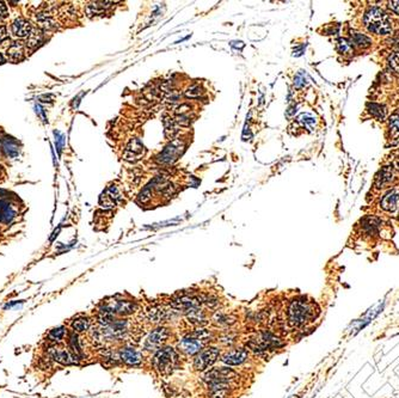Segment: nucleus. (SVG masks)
Returning a JSON list of instances; mask_svg holds the SVG:
<instances>
[{"label": "nucleus", "instance_id": "nucleus-1", "mask_svg": "<svg viewBox=\"0 0 399 398\" xmlns=\"http://www.w3.org/2000/svg\"><path fill=\"white\" fill-rule=\"evenodd\" d=\"M319 309L306 296H296L287 306V323L290 328H302L317 318Z\"/></svg>", "mask_w": 399, "mask_h": 398}, {"label": "nucleus", "instance_id": "nucleus-2", "mask_svg": "<svg viewBox=\"0 0 399 398\" xmlns=\"http://www.w3.org/2000/svg\"><path fill=\"white\" fill-rule=\"evenodd\" d=\"M152 367L163 376L171 374L179 365V355L172 347H163L152 358Z\"/></svg>", "mask_w": 399, "mask_h": 398}, {"label": "nucleus", "instance_id": "nucleus-3", "mask_svg": "<svg viewBox=\"0 0 399 398\" xmlns=\"http://www.w3.org/2000/svg\"><path fill=\"white\" fill-rule=\"evenodd\" d=\"M364 22L368 31L373 32V34L386 35L390 34L392 30L390 17L384 10L378 8V6H373V8L367 10V12L365 14Z\"/></svg>", "mask_w": 399, "mask_h": 398}, {"label": "nucleus", "instance_id": "nucleus-4", "mask_svg": "<svg viewBox=\"0 0 399 398\" xmlns=\"http://www.w3.org/2000/svg\"><path fill=\"white\" fill-rule=\"evenodd\" d=\"M212 337V334L205 329H198L191 334L184 336L178 342L177 349L185 355H197L205 348V343Z\"/></svg>", "mask_w": 399, "mask_h": 398}, {"label": "nucleus", "instance_id": "nucleus-5", "mask_svg": "<svg viewBox=\"0 0 399 398\" xmlns=\"http://www.w3.org/2000/svg\"><path fill=\"white\" fill-rule=\"evenodd\" d=\"M239 379V376L237 374V372L228 367H217L212 368L211 371L207 372L205 376V380L207 381L208 385H228L231 386L232 384H234L235 381Z\"/></svg>", "mask_w": 399, "mask_h": 398}, {"label": "nucleus", "instance_id": "nucleus-6", "mask_svg": "<svg viewBox=\"0 0 399 398\" xmlns=\"http://www.w3.org/2000/svg\"><path fill=\"white\" fill-rule=\"evenodd\" d=\"M220 357V351L217 347H206L202 349L201 352L197 355H195L194 359V364L192 366L196 371H206L208 367L213 366V365L217 363V360Z\"/></svg>", "mask_w": 399, "mask_h": 398}, {"label": "nucleus", "instance_id": "nucleus-7", "mask_svg": "<svg viewBox=\"0 0 399 398\" xmlns=\"http://www.w3.org/2000/svg\"><path fill=\"white\" fill-rule=\"evenodd\" d=\"M247 347L253 349L254 352H266L271 348H280L283 345V342L281 338L276 337L271 332L263 331L260 336V338H254V340L247 342Z\"/></svg>", "mask_w": 399, "mask_h": 398}, {"label": "nucleus", "instance_id": "nucleus-8", "mask_svg": "<svg viewBox=\"0 0 399 398\" xmlns=\"http://www.w3.org/2000/svg\"><path fill=\"white\" fill-rule=\"evenodd\" d=\"M170 336L169 329H166L164 327H158L149 332V335L147 336L145 343H143V348L146 351L149 352H157L159 351L160 348L164 347L165 342L168 341Z\"/></svg>", "mask_w": 399, "mask_h": 398}, {"label": "nucleus", "instance_id": "nucleus-9", "mask_svg": "<svg viewBox=\"0 0 399 398\" xmlns=\"http://www.w3.org/2000/svg\"><path fill=\"white\" fill-rule=\"evenodd\" d=\"M117 358H119L121 363H123L126 366L130 367H139L143 363L142 352H140L133 347L121 348L119 353H117Z\"/></svg>", "mask_w": 399, "mask_h": 398}, {"label": "nucleus", "instance_id": "nucleus-10", "mask_svg": "<svg viewBox=\"0 0 399 398\" xmlns=\"http://www.w3.org/2000/svg\"><path fill=\"white\" fill-rule=\"evenodd\" d=\"M248 359V352L245 348H235L232 351L227 352L224 357L221 358V361L227 366H240Z\"/></svg>", "mask_w": 399, "mask_h": 398}, {"label": "nucleus", "instance_id": "nucleus-11", "mask_svg": "<svg viewBox=\"0 0 399 398\" xmlns=\"http://www.w3.org/2000/svg\"><path fill=\"white\" fill-rule=\"evenodd\" d=\"M183 148H184V143L179 141V140H173L169 146H166L164 151L160 153L158 161L160 163H172L181 155Z\"/></svg>", "mask_w": 399, "mask_h": 398}, {"label": "nucleus", "instance_id": "nucleus-12", "mask_svg": "<svg viewBox=\"0 0 399 398\" xmlns=\"http://www.w3.org/2000/svg\"><path fill=\"white\" fill-rule=\"evenodd\" d=\"M380 206L387 212L397 211L399 208V188H393L386 192L381 198Z\"/></svg>", "mask_w": 399, "mask_h": 398}, {"label": "nucleus", "instance_id": "nucleus-13", "mask_svg": "<svg viewBox=\"0 0 399 398\" xmlns=\"http://www.w3.org/2000/svg\"><path fill=\"white\" fill-rule=\"evenodd\" d=\"M11 30L12 34L17 36V37H27V36L29 37L32 29H31V24L27 21V19L17 18L14 23H12Z\"/></svg>", "mask_w": 399, "mask_h": 398}, {"label": "nucleus", "instance_id": "nucleus-14", "mask_svg": "<svg viewBox=\"0 0 399 398\" xmlns=\"http://www.w3.org/2000/svg\"><path fill=\"white\" fill-rule=\"evenodd\" d=\"M68 335V330L66 327L61 325V327L52 329L51 331L47 334V342L48 344H62L64 341H66V337Z\"/></svg>", "mask_w": 399, "mask_h": 398}, {"label": "nucleus", "instance_id": "nucleus-15", "mask_svg": "<svg viewBox=\"0 0 399 398\" xmlns=\"http://www.w3.org/2000/svg\"><path fill=\"white\" fill-rule=\"evenodd\" d=\"M143 153V146L139 139H134L127 146L126 152H124V159L127 161H135L139 159Z\"/></svg>", "mask_w": 399, "mask_h": 398}, {"label": "nucleus", "instance_id": "nucleus-16", "mask_svg": "<svg viewBox=\"0 0 399 398\" xmlns=\"http://www.w3.org/2000/svg\"><path fill=\"white\" fill-rule=\"evenodd\" d=\"M393 170L390 166H384L375 176V185L377 188H384L393 182Z\"/></svg>", "mask_w": 399, "mask_h": 398}, {"label": "nucleus", "instance_id": "nucleus-17", "mask_svg": "<svg viewBox=\"0 0 399 398\" xmlns=\"http://www.w3.org/2000/svg\"><path fill=\"white\" fill-rule=\"evenodd\" d=\"M16 211L8 201L0 200V223L9 224L15 219Z\"/></svg>", "mask_w": 399, "mask_h": 398}, {"label": "nucleus", "instance_id": "nucleus-18", "mask_svg": "<svg viewBox=\"0 0 399 398\" xmlns=\"http://www.w3.org/2000/svg\"><path fill=\"white\" fill-rule=\"evenodd\" d=\"M6 57L12 63H18V61L23 60L24 59V47H23V44L19 43V42H14L8 48Z\"/></svg>", "mask_w": 399, "mask_h": 398}, {"label": "nucleus", "instance_id": "nucleus-19", "mask_svg": "<svg viewBox=\"0 0 399 398\" xmlns=\"http://www.w3.org/2000/svg\"><path fill=\"white\" fill-rule=\"evenodd\" d=\"M91 328V319L89 317H79L74 318L73 321H71V331L76 332V334H83L90 330Z\"/></svg>", "mask_w": 399, "mask_h": 398}, {"label": "nucleus", "instance_id": "nucleus-20", "mask_svg": "<svg viewBox=\"0 0 399 398\" xmlns=\"http://www.w3.org/2000/svg\"><path fill=\"white\" fill-rule=\"evenodd\" d=\"M2 147L4 150V152L6 153V156L11 157V158H15L19 155V147L18 143L14 138H10V136H6V138L3 139L2 141Z\"/></svg>", "mask_w": 399, "mask_h": 398}, {"label": "nucleus", "instance_id": "nucleus-21", "mask_svg": "<svg viewBox=\"0 0 399 398\" xmlns=\"http://www.w3.org/2000/svg\"><path fill=\"white\" fill-rule=\"evenodd\" d=\"M390 139L393 145L399 142V115L394 114L390 117Z\"/></svg>", "mask_w": 399, "mask_h": 398}, {"label": "nucleus", "instance_id": "nucleus-22", "mask_svg": "<svg viewBox=\"0 0 399 398\" xmlns=\"http://www.w3.org/2000/svg\"><path fill=\"white\" fill-rule=\"evenodd\" d=\"M352 43L353 45H358L360 48H367L372 44V40L364 34L360 32H352Z\"/></svg>", "mask_w": 399, "mask_h": 398}, {"label": "nucleus", "instance_id": "nucleus-23", "mask_svg": "<svg viewBox=\"0 0 399 398\" xmlns=\"http://www.w3.org/2000/svg\"><path fill=\"white\" fill-rule=\"evenodd\" d=\"M43 34H42L41 31H36V30H32L30 32V35H29L28 37V41H27V45L28 47L32 48V49H35V48L40 47V45L43 43Z\"/></svg>", "mask_w": 399, "mask_h": 398}, {"label": "nucleus", "instance_id": "nucleus-24", "mask_svg": "<svg viewBox=\"0 0 399 398\" xmlns=\"http://www.w3.org/2000/svg\"><path fill=\"white\" fill-rule=\"evenodd\" d=\"M367 108H368V112L371 113L374 117H377L378 120L385 119L386 110H385L384 106H381V104H378V103H369Z\"/></svg>", "mask_w": 399, "mask_h": 398}, {"label": "nucleus", "instance_id": "nucleus-25", "mask_svg": "<svg viewBox=\"0 0 399 398\" xmlns=\"http://www.w3.org/2000/svg\"><path fill=\"white\" fill-rule=\"evenodd\" d=\"M336 49L339 54H349L353 51V43L346 38H339L336 43Z\"/></svg>", "mask_w": 399, "mask_h": 398}, {"label": "nucleus", "instance_id": "nucleus-26", "mask_svg": "<svg viewBox=\"0 0 399 398\" xmlns=\"http://www.w3.org/2000/svg\"><path fill=\"white\" fill-rule=\"evenodd\" d=\"M164 127H165V135L170 139L173 138V136L176 135V133L178 132L177 128L175 127V123H173L172 119H170V117L164 116Z\"/></svg>", "mask_w": 399, "mask_h": 398}, {"label": "nucleus", "instance_id": "nucleus-27", "mask_svg": "<svg viewBox=\"0 0 399 398\" xmlns=\"http://www.w3.org/2000/svg\"><path fill=\"white\" fill-rule=\"evenodd\" d=\"M214 321H217L218 324H225V325H232L237 322V318L233 317V316H225V315H219L217 313L215 316Z\"/></svg>", "mask_w": 399, "mask_h": 398}, {"label": "nucleus", "instance_id": "nucleus-28", "mask_svg": "<svg viewBox=\"0 0 399 398\" xmlns=\"http://www.w3.org/2000/svg\"><path fill=\"white\" fill-rule=\"evenodd\" d=\"M388 64H390L392 70L399 73V52L391 55L390 59H388Z\"/></svg>", "mask_w": 399, "mask_h": 398}, {"label": "nucleus", "instance_id": "nucleus-29", "mask_svg": "<svg viewBox=\"0 0 399 398\" xmlns=\"http://www.w3.org/2000/svg\"><path fill=\"white\" fill-rule=\"evenodd\" d=\"M185 94L188 97H198L200 94H201V87H200L198 85H192V86H190L188 89V91H186L185 92Z\"/></svg>", "mask_w": 399, "mask_h": 398}, {"label": "nucleus", "instance_id": "nucleus-30", "mask_svg": "<svg viewBox=\"0 0 399 398\" xmlns=\"http://www.w3.org/2000/svg\"><path fill=\"white\" fill-rule=\"evenodd\" d=\"M8 41H9L8 30H6V27L2 25V27H0V44H4L5 42Z\"/></svg>", "mask_w": 399, "mask_h": 398}, {"label": "nucleus", "instance_id": "nucleus-31", "mask_svg": "<svg viewBox=\"0 0 399 398\" xmlns=\"http://www.w3.org/2000/svg\"><path fill=\"white\" fill-rule=\"evenodd\" d=\"M6 17H8V9H6L4 3L0 2V22H2L3 19H5Z\"/></svg>", "mask_w": 399, "mask_h": 398}, {"label": "nucleus", "instance_id": "nucleus-32", "mask_svg": "<svg viewBox=\"0 0 399 398\" xmlns=\"http://www.w3.org/2000/svg\"><path fill=\"white\" fill-rule=\"evenodd\" d=\"M55 136H57V140H55V142H57V145H58L59 150H61L62 143H64V141H65V140H64V135L59 134V133L55 132Z\"/></svg>", "mask_w": 399, "mask_h": 398}, {"label": "nucleus", "instance_id": "nucleus-33", "mask_svg": "<svg viewBox=\"0 0 399 398\" xmlns=\"http://www.w3.org/2000/svg\"><path fill=\"white\" fill-rule=\"evenodd\" d=\"M388 6H390L392 11L399 15V2H391L390 4H388Z\"/></svg>", "mask_w": 399, "mask_h": 398}, {"label": "nucleus", "instance_id": "nucleus-34", "mask_svg": "<svg viewBox=\"0 0 399 398\" xmlns=\"http://www.w3.org/2000/svg\"><path fill=\"white\" fill-rule=\"evenodd\" d=\"M395 168H397L398 170H399V157H398L397 159H395Z\"/></svg>", "mask_w": 399, "mask_h": 398}, {"label": "nucleus", "instance_id": "nucleus-35", "mask_svg": "<svg viewBox=\"0 0 399 398\" xmlns=\"http://www.w3.org/2000/svg\"><path fill=\"white\" fill-rule=\"evenodd\" d=\"M4 63V58H3V55L0 54V64H3Z\"/></svg>", "mask_w": 399, "mask_h": 398}]
</instances>
